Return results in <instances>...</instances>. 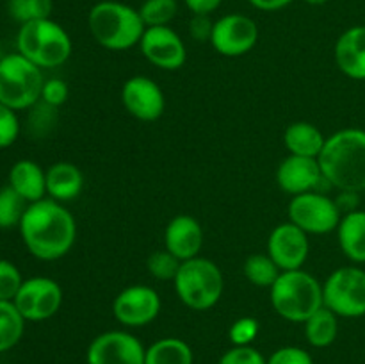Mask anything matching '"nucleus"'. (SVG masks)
<instances>
[{"instance_id": "f257e3e1", "label": "nucleus", "mask_w": 365, "mask_h": 364, "mask_svg": "<svg viewBox=\"0 0 365 364\" xmlns=\"http://www.w3.org/2000/svg\"><path fill=\"white\" fill-rule=\"evenodd\" d=\"M20 234L36 259L56 261L66 256L73 246L77 223L63 203L43 198L29 203L21 218Z\"/></svg>"}, {"instance_id": "f03ea898", "label": "nucleus", "mask_w": 365, "mask_h": 364, "mask_svg": "<svg viewBox=\"0 0 365 364\" xmlns=\"http://www.w3.org/2000/svg\"><path fill=\"white\" fill-rule=\"evenodd\" d=\"M319 161L323 177L341 191H365V131L342 128L327 138Z\"/></svg>"}, {"instance_id": "7ed1b4c3", "label": "nucleus", "mask_w": 365, "mask_h": 364, "mask_svg": "<svg viewBox=\"0 0 365 364\" xmlns=\"http://www.w3.org/2000/svg\"><path fill=\"white\" fill-rule=\"evenodd\" d=\"M89 32L107 50H128L139 45L146 25L135 7L118 0H102L88 14Z\"/></svg>"}, {"instance_id": "20e7f679", "label": "nucleus", "mask_w": 365, "mask_h": 364, "mask_svg": "<svg viewBox=\"0 0 365 364\" xmlns=\"http://www.w3.org/2000/svg\"><path fill=\"white\" fill-rule=\"evenodd\" d=\"M271 305L278 316L292 323H305L324 305L323 284L305 270H287L269 288Z\"/></svg>"}, {"instance_id": "39448f33", "label": "nucleus", "mask_w": 365, "mask_h": 364, "mask_svg": "<svg viewBox=\"0 0 365 364\" xmlns=\"http://www.w3.org/2000/svg\"><path fill=\"white\" fill-rule=\"evenodd\" d=\"M18 52L39 68H56L66 63L73 50L70 34L52 18L20 25Z\"/></svg>"}, {"instance_id": "423d86ee", "label": "nucleus", "mask_w": 365, "mask_h": 364, "mask_svg": "<svg viewBox=\"0 0 365 364\" xmlns=\"http://www.w3.org/2000/svg\"><path fill=\"white\" fill-rule=\"evenodd\" d=\"M173 282L180 302L192 310L212 309L223 296V273L216 263L205 257L184 261Z\"/></svg>"}, {"instance_id": "0eeeda50", "label": "nucleus", "mask_w": 365, "mask_h": 364, "mask_svg": "<svg viewBox=\"0 0 365 364\" xmlns=\"http://www.w3.org/2000/svg\"><path fill=\"white\" fill-rule=\"evenodd\" d=\"M41 68L20 52L0 57V103L14 111L31 109L41 100Z\"/></svg>"}, {"instance_id": "6e6552de", "label": "nucleus", "mask_w": 365, "mask_h": 364, "mask_svg": "<svg viewBox=\"0 0 365 364\" xmlns=\"http://www.w3.org/2000/svg\"><path fill=\"white\" fill-rule=\"evenodd\" d=\"M323 302L339 318L365 316V270L342 266L331 271L323 284Z\"/></svg>"}, {"instance_id": "1a4fd4ad", "label": "nucleus", "mask_w": 365, "mask_h": 364, "mask_svg": "<svg viewBox=\"0 0 365 364\" xmlns=\"http://www.w3.org/2000/svg\"><path fill=\"white\" fill-rule=\"evenodd\" d=\"M342 211L335 200L321 191H309L292 196L289 202V221L307 234H328L337 231Z\"/></svg>"}, {"instance_id": "9d476101", "label": "nucleus", "mask_w": 365, "mask_h": 364, "mask_svg": "<svg viewBox=\"0 0 365 364\" xmlns=\"http://www.w3.org/2000/svg\"><path fill=\"white\" fill-rule=\"evenodd\" d=\"M13 302L25 321H45L59 310L63 289L50 277H32L24 280Z\"/></svg>"}, {"instance_id": "9b49d317", "label": "nucleus", "mask_w": 365, "mask_h": 364, "mask_svg": "<svg viewBox=\"0 0 365 364\" xmlns=\"http://www.w3.org/2000/svg\"><path fill=\"white\" fill-rule=\"evenodd\" d=\"M259 41V27L246 14H225L214 21L210 45L225 57H239L248 54Z\"/></svg>"}, {"instance_id": "f8f14e48", "label": "nucleus", "mask_w": 365, "mask_h": 364, "mask_svg": "<svg viewBox=\"0 0 365 364\" xmlns=\"http://www.w3.org/2000/svg\"><path fill=\"white\" fill-rule=\"evenodd\" d=\"M146 348L135 335L109 330L96 335L88 346V364H145Z\"/></svg>"}, {"instance_id": "ddd939ff", "label": "nucleus", "mask_w": 365, "mask_h": 364, "mask_svg": "<svg viewBox=\"0 0 365 364\" xmlns=\"http://www.w3.org/2000/svg\"><path fill=\"white\" fill-rule=\"evenodd\" d=\"M160 313V296L150 285H128L118 293L113 302V314L125 327H145Z\"/></svg>"}, {"instance_id": "4468645a", "label": "nucleus", "mask_w": 365, "mask_h": 364, "mask_svg": "<svg viewBox=\"0 0 365 364\" xmlns=\"http://www.w3.org/2000/svg\"><path fill=\"white\" fill-rule=\"evenodd\" d=\"M310 252L309 234L292 221L277 225L267 239V256L282 271L299 270Z\"/></svg>"}, {"instance_id": "2eb2a0df", "label": "nucleus", "mask_w": 365, "mask_h": 364, "mask_svg": "<svg viewBox=\"0 0 365 364\" xmlns=\"http://www.w3.org/2000/svg\"><path fill=\"white\" fill-rule=\"evenodd\" d=\"M141 52L153 66L160 70H178L187 59V50L180 36L166 25V27H146L141 41Z\"/></svg>"}, {"instance_id": "dca6fc26", "label": "nucleus", "mask_w": 365, "mask_h": 364, "mask_svg": "<svg viewBox=\"0 0 365 364\" xmlns=\"http://www.w3.org/2000/svg\"><path fill=\"white\" fill-rule=\"evenodd\" d=\"M123 107L141 121H155L166 109V98L157 82L145 75H135L125 81L121 88Z\"/></svg>"}, {"instance_id": "f3484780", "label": "nucleus", "mask_w": 365, "mask_h": 364, "mask_svg": "<svg viewBox=\"0 0 365 364\" xmlns=\"http://www.w3.org/2000/svg\"><path fill=\"white\" fill-rule=\"evenodd\" d=\"M319 161L314 157L291 156L285 157L277 170V184L282 191L296 196L302 193L317 191L319 182H324Z\"/></svg>"}, {"instance_id": "a211bd4d", "label": "nucleus", "mask_w": 365, "mask_h": 364, "mask_svg": "<svg viewBox=\"0 0 365 364\" xmlns=\"http://www.w3.org/2000/svg\"><path fill=\"white\" fill-rule=\"evenodd\" d=\"M203 246L202 225L189 214H178L164 231V248L170 250L175 257L184 261L198 257Z\"/></svg>"}, {"instance_id": "6ab92c4d", "label": "nucleus", "mask_w": 365, "mask_h": 364, "mask_svg": "<svg viewBox=\"0 0 365 364\" xmlns=\"http://www.w3.org/2000/svg\"><path fill=\"white\" fill-rule=\"evenodd\" d=\"M334 56L346 77L365 81V25L346 29L335 43Z\"/></svg>"}, {"instance_id": "aec40b11", "label": "nucleus", "mask_w": 365, "mask_h": 364, "mask_svg": "<svg viewBox=\"0 0 365 364\" xmlns=\"http://www.w3.org/2000/svg\"><path fill=\"white\" fill-rule=\"evenodd\" d=\"M82 189H84V175L73 163L61 161L46 170V195L56 202L63 203L75 200Z\"/></svg>"}, {"instance_id": "412c9836", "label": "nucleus", "mask_w": 365, "mask_h": 364, "mask_svg": "<svg viewBox=\"0 0 365 364\" xmlns=\"http://www.w3.org/2000/svg\"><path fill=\"white\" fill-rule=\"evenodd\" d=\"M9 186L25 202L34 203L46 195V171L34 161L21 159L11 168Z\"/></svg>"}, {"instance_id": "4be33fe9", "label": "nucleus", "mask_w": 365, "mask_h": 364, "mask_svg": "<svg viewBox=\"0 0 365 364\" xmlns=\"http://www.w3.org/2000/svg\"><path fill=\"white\" fill-rule=\"evenodd\" d=\"M339 245L344 256L355 264L365 263V211L355 209L341 218L337 227Z\"/></svg>"}, {"instance_id": "5701e85b", "label": "nucleus", "mask_w": 365, "mask_h": 364, "mask_svg": "<svg viewBox=\"0 0 365 364\" xmlns=\"http://www.w3.org/2000/svg\"><path fill=\"white\" fill-rule=\"evenodd\" d=\"M327 138L323 132L310 121H294L284 132V145L291 156L317 157L324 148Z\"/></svg>"}, {"instance_id": "b1692460", "label": "nucleus", "mask_w": 365, "mask_h": 364, "mask_svg": "<svg viewBox=\"0 0 365 364\" xmlns=\"http://www.w3.org/2000/svg\"><path fill=\"white\" fill-rule=\"evenodd\" d=\"M305 338L316 348H327L337 339L339 316L328 307H321L305 321Z\"/></svg>"}, {"instance_id": "393cba45", "label": "nucleus", "mask_w": 365, "mask_h": 364, "mask_svg": "<svg viewBox=\"0 0 365 364\" xmlns=\"http://www.w3.org/2000/svg\"><path fill=\"white\" fill-rule=\"evenodd\" d=\"M192 350L178 338H163L146 348L145 364H192Z\"/></svg>"}, {"instance_id": "a878e982", "label": "nucleus", "mask_w": 365, "mask_h": 364, "mask_svg": "<svg viewBox=\"0 0 365 364\" xmlns=\"http://www.w3.org/2000/svg\"><path fill=\"white\" fill-rule=\"evenodd\" d=\"M25 330V318L14 302L0 300V353L7 352L20 343Z\"/></svg>"}, {"instance_id": "bb28decb", "label": "nucleus", "mask_w": 365, "mask_h": 364, "mask_svg": "<svg viewBox=\"0 0 365 364\" xmlns=\"http://www.w3.org/2000/svg\"><path fill=\"white\" fill-rule=\"evenodd\" d=\"M245 277L248 278L250 284L257 285V288H267L277 282L278 275L282 273L280 268L277 266L273 259L267 253H253L245 261Z\"/></svg>"}, {"instance_id": "cd10ccee", "label": "nucleus", "mask_w": 365, "mask_h": 364, "mask_svg": "<svg viewBox=\"0 0 365 364\" xmlns=\"http://www.w3.org/2000/svg\"><path fill=\"white\" fill-rule=\"evenodd\" d=\"M138 11L146 27H166L177 16L178 2L177 0H145Z\"/></svg>"}, {"instance_id": "c85d7f7f", "label": "nucleus", "mask_w": 365, "mask_h": 364, "mask_svg": "<svg viewBox=\"0 0 365 364\" xmlns=\"http://www.w3.org/2000/svg\"><path fill=\"white\" fill-rule=\"evenodd\" d=\"M7 9L13 20L24 25L52 16L53 0H9Z\"/></svg>"}, {"instance_id": "c756f323", "label": "nucleus", "mask_w": 365, "mask_h": 364, "mask_svg": "<svg viewBox=\"0 0 365 364\" xmlns=\"http://www.w3.org/2000/svg\"><path fill=\"white\" fill-rule=\"evenodd\" d=\"M29 203L11 186L0 189V228L20 227Z\"/></svg>"}, {"instance_id": "7c9ffc66", "label": "nucleus", "mask_w": 365, "mask_h": 364, "mask_svg": "<svg viewBox=\"0 0 365 364\" xmlns=\"http://www.w3.org/2000/svg\"><path fill=\"white\" fill-rule=\"evenodd\" d=\"M182 261L175 257L170 250H157L150 253L146 259V270L157 280H175L178 270H180Z\"/></svg>"}, {"instance_id": "2f4dec72", "label": "nucleus", "mask_w": 365, "mask_h": 364, "mask_svg": "<svg viewBox=\"0 0 365 364\" xmlns=\"http://www.w3.org/2000/svg\"><path fill=\"white\" fill-rule=\"evenodd\" d=\"M21 284H24V278H21L20 270L11 261L0 259V300L13 302Z\"/></svg>"}, {"instance_id": "473e14b6", "label": "nucleus", "mask_w": 365, "mask_h": 364, "mask_svg": "<svg viewBox=\"0 0 365 364\" xmlns=\"http://www.w3.org/2000/svg\"><path fill=\"white\" fill-rule=\"evenodd\" d=\"M257 335H259V321L252 316L237 318L228 330V338L234 346H250Z\"/></svg>"}, {"instance_id": "72a5a7b5", "label": "nucleus", "mask_w": 365, "mask_h": 364, "mask_svg": "<svg viewBox=\"0 0 365 364\" xmlns=\"http://www.w3.org/2000/svg\"><path fill=\"white\" fill-rule=\"evenodd\" d=\"M20 134V121L16 111L0 103V148H7Z\"/></svg>"}, {"instance_id": "f704fd0d", "label": "nucleus", "mask_w": 365, "mask_h": 364, "mask_svg": "<svg viewBox=\"0 0 365 364\" xmlns=\"http://www.w3.org/2000/svg\"><path fill=\"white\" fill-rule=\"evenodd\" d=\"M217 364H267V359L253 346H234L221 355Z\"/></svg>"}, {"instance_id": "c9c22d12", "label": "nucleus", "mask_w": 365, "mask_h": 364, "mask_svg": "<svg viewBox=\"0 0 365 364\" xmlns=\"http://www.w3.org/2000/svg\"><path fill=\"white\" fill-rule=\"evenodd\" d=\"M267 364H314L312 355L299 346H282L274 350Z\"/></svg>"}, {"instance_id": "e433bc0d", "label": "nucleus", "mask_w": 365, "mask_h": 364, "mask_svg": "<svg viewBox=\"0 0 365 364\" xmlns=\"http://www.w3.org/2000/svg\"><path fill=\"white\" fill-rule=\"evenodd\" d=\"M68 96H70V88H68V84L63 79H48L43 84L41 102L48 103V106L56 107V109L66 102Z\"/></svg>"}, {"instance_id": "4c0bfd02", "label": "nucleus", "mask_w": 365, "mask_h": 364, "mask_svg": "<svg viewBox=\"0 0 365 364\" xmlns=\"http://www.w3.org/2000/svg\"><path fill=\"white\" fill-rule=\"evenodd\" d=\"M212 29L214 21L210 20V14H192L191 21H189V34H191L195 41H210Z\"/></svg>"}, {"instance_id": "58836bf2", "label": "nucleus", "mask_w": 365, "mask_h": 364, "mask_svg": "<svg viewBox=\"0 0 365 364\" xmlns=\"http://www.w3.org/2000/svg\"><path fill=\"white\" fill-rule=\"evenodd\" d=\"M192 14H212L223 0H184Z\"/></svg>"}, {"instance_id": "ea45409f", "label": "nucleus", "mask_w": 365, "mask_h": 364, "mask_svg": "<svg viewBox=\"0 0 365 364\" xmlns=\"http://www.w3.org/2000/svg\"><path fill=\"white\" fill-rule=\"evenodd\" d=\"M248 2L259 11H280L294 0H248Z\"/></svg>"}, {"instance_id": "a19ab883", "label": "nucleus", "mask_w": 365, "mask_h": 364, "mask_svg": "<svg viewBox=\"0 0 365 364\" xmlns=\"http://www.w3.org/2000/svg\"><path fill=\"white\" fill-rule=\"evenodd\" d=\"M303 2H307L309 6H323V4H327L328 0H303Z\"/></svg>"}]
</instances>
